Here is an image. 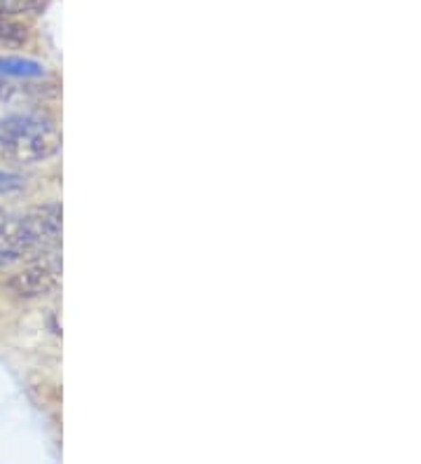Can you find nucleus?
I'll use <instances>...</instances> for the list:
<instances>
[{
	"instance_id": "obj_7",
	"label": "nucleus",
	"mask_w": 421,
	"mask_h": 464,
	"mask_svg": "<svg viewBox=\"0 0 421 464\" xmlns=\"http://www.w3.org/2000/svg\"><path fill=\"white\" fill-rule=\"evenodd\" d=\"M26 186V179L14 171H0V195L3 193H17Z\"/></svg>"
},
{
	"instance_id": "obj_5",
	"label": "nucleus",
	"mask_w": 421,
	"mask_h": 464,
	"mask_svg": "<svg viewBox=\"0 0 421 464\" xmlns=\"http://www.w3.org/2000/svg\"><path fill=\"white\" fill-rule=\"evenodd\" d=\"M47 0H0V14L3 17H28V14H38Z\"/></svg>"
},
{
	"instance_id": "obj_6",
	"label": "nucleus",
	"mask_w": 421,
	"mask_h": 464,
	"mask_svg": "<svg viewBox=\"0 0 421 464\" xmlns=\"http://www.w3.org/2000/svg\"><path fill=\"white\" fill-rule=\"evenodd\" d=\"M43 66L31 59H17V57H0V78L3 75H40Z\"/></svg>"
},
{
	"instance_id": "obj_4",
	"label": "nucleus",
	"mask_w": 421,
	"mask_h": 464,
	"mask_svg": "<svg viewBox=\"0 0 421 464\" xmlns=\"http://www.w3.org/2000/svg\"><path fill=\"white\" fill-rule=\"evenodd\" d=\"M28 26L22 19L3 17L0 14V47H17L26 43Z\"/></svg>"
},
{
	"instance_id": "obj_3",
	"label": "nucleus",
	"mask_w": 421,
	"mask_h": 464,
	"mask_svg": "<svg viewBox=\"0 0 421 464\" xmlns=\"http://www.w3.org/2000/svg\"><path fill=\"white\" fill-rule=\"evenodd\" d=\"M59 282H62V258L54 246L38 254L33 261H28V266H24L17 275H12L7 286L17 298L33 300L50 295L52 291H56Z\"/></svg>"
},
{
	"instance_id": "obj_8",
	"label": "nucleus",
	"mask_w": 421,
	"mask_h": 464,
	"mask_svg": "<svg viewBox=\"0 0 421 464\" xmlns=\"http://www.w3.org/2000/svg\"><path fill=\"white\" fill-rule=\"evenodd\" d=\"M0 211H3V207H0Z\"/></svg>"
},
{
	"instance_id": "obj_2",
	"label": "nucleus",
	"mask_w": 421,
	"mask_h": 464,
	"mask_svg": "<svg viewBox=\"0 0 421 464\" xmlns=\"http://www.w3.org/2000/svg\"><path fill=\"white\" fill-rule=\"evenodd\" d=\"M62 148V134L43 113L7 111L0 113V155L33 165L50 160Z\"/></svg>"
},
{
	"instance_id": "obj_1",
	"label": "nucleus",
	"mask_w": 421,
	"mask_h": 464,
	"mask_svg": "<svg viewBox=\"0 0 421 464\" xmlns=\"http://www.w3.org/2000/svg\"><path fill=\"white\" fill-rule=\"evenodd\" d=\"M62 237V207L45 204L0 223V266H14L54 249Z\"/></svg>"
}]
</instances>
